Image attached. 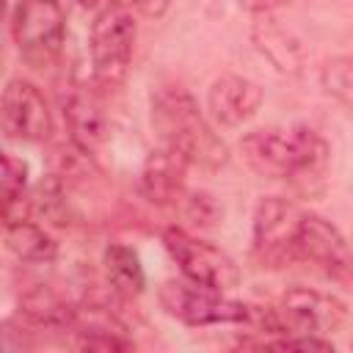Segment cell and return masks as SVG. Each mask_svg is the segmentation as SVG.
<instances>
[{
  "mask_svg": "<svg viewBox=\"0 0 353 353\" xmlns=\"http://www.w3.org/2000/svg\"><path fill=\"white\" fill-rule=\"evenodd\" d=\"M240 152L248 168L256 171L259 176L290 179L303 188H312V182L323 179L331 157L325 138L303 124L292 130L265 127L245 132L240 141Z\"/></svg>",
  "mask_w": 353,
  "mask_h": 353,
  "instance_id": "6da1fadb",
  "label": "cell"
},
{
  "mask_svg": "<svg viewBox=\"0 0 353 353\" xmlns=\"http://www.w3.org/2000/svg\"><path fill=\"white\" fill-rule=\"evenodd\" d=\"M152 124L163 141L179 152L190 165L215 171L229 163V149L212 124L204 119L199 102L179 85L160 88L152 97Z\"/></svg>",
  "mask_w": 353,
  "mask_h": 353,
  "instance_id": "7a4b0ae2",
  "label": "cell"
},
{
  "mask_svg": "<svg viewBox=\"0 0 353 353\" xmlns=\"http://www.w3.org/2000/svg\"><path fill=\"white\" fill-rule=\"evenodd\" d=\"M135 39H138V22L127 6L110 3L97 14L88 33L91 74L97 88H116L124 83L130 72Z\"/></svg>",
  "mask_w": 353,
  "mask_h": 353,
  "instance_id": "3957f363",
  "label": "cell"
},
{
  "mask_svg": "<svg viewBox=\"0 0 353 353\" xmlns=\"http://www.w3.org/2000/svg\"><path fill=\"white\" fill-rule=\"evenodd\" d=\"M157 301L163 312L185 325H251L254 306L243 301L223 298V292L193 284V281H176L168 279L157 287Z\"/></svg>",
  "mask_w": 353,
  "mask_h": 353,
  "instance_id": "277c9868",
  "label": "cell"
},
{
  "mask_svg": "<svg viewBox=\"0 0 353 353\" xmlns=\"http://www.w3.org/2000/svg\"><path fill=\"white\" fill-rule=\"evenodd\" d=\"M11 36L19 58L44 69L52 66L63 50L66 17L58 0H19L11 14Z\"/></svg>",
  "mask_w": 353,
  "mask_h": 353,
  "instance_id": "5b68a950",
  "label": "cell"
},
{
  "mask_svg": "<svg viewBox=\"0 0 353 353\" xmlns=\"http://www.w3.org/2000/svg\"><path fill=\"white\" fill-rule=\"evenodd\" d=\"M163 245L188 281L218 290V292L234 290L240 284L237 262L226 251L190 234L188 229H182V226L163 229Z\"/></svg>",
  "mask_w": 353,
  "mask_h": 353,
  "instance_id": "8992f818",
  "label": "cell"
},
{
  "mask_svg": "<svg viewBox=\"0 0 353 353\" xmlns=\"http://www.w3.org/2000/svg\"><path fill=\"white\" fill-rule=\"evenodd\" d=\"M292 256L295 262L314 265L320 273H325L339 284H353V248L347 245L345 234L323 215L314 212L301 215L292 243Z\"/></svg>",
  "mask_w": 353,
  "mask_h": 353,
  "instance_id": "52a82bcc",
  "label": "cell"
},
{
  "mask_svg": "<svg viewBox=\"0 0 353 353\" xmlns=\"http://www.w3.org/2000/svg\"><path fill=\"white\" fill-rule=\"evenodd\" d=\"M303 210L284 199V196H265L259 199L256 210H254V232H251V243H254V256L262 265H287L295 262L292 256V243H295V232L301 223Z\"/></svg>",
  "mask_w": 353,
  "mask_h": 353,
  "instance_id": "ba28073f",
  "label": "cell"
},
{
  "mask_svg": "<svg viewBox=\"0 0 353 353\" xmlns=\"http://www.w3.org/2000/svg\"><path fill=\"white\" fill-rule=\"evenodd\" d=\"M0 119H3V132L11 141L41 143L52 135V110L41 88L25 77H14L6 83Z\"/></svg>",
  "mask_w": 353,
  "mask_h": 353,
  "instance_id": "9c48e42d",
  "label": "cell"
},
{
  "mask_svg": "<svg viewBox=\"0 0 353 353\" xmlns=\"http://www.w3.org/2000/svg\"><path fill=\"white\" fill-rule=\"evenodd\" d=\"M276 312L281 334H331L347 320V309L339 298L312 287H290Z\"/></svg>",
  "mask_w": 353,
  "mask_h": 353,
  "instance_id": "30bf717a",
  "label": "cell"
},
{
  "mask_svg": "<svg viewBox=\"0 0 353 353\" xmlns=\"http://www.w3.org/2000/svg\"><path fill=\"white\" fill-rule=\"evenodd\" d=\"M61 108L72 143L83 154H94L108 138V119L99 94L88 83H72L61 97Z\"/></svg>",
  "mask_w": 353,
  "mask_h": 353,
  "instance_id": "8fae6325",
  "label": "cell"
},
{
  "mask_svg": "<svg viewBox=\"0 0 353 353\" xmlns=\"http://www.w3.org/2000/svg\"><path fill=\"white\" fill-rule=\"evenodd\" d=\"M262 99H265V94H262L259 83H254L243 74H232V72H223L207 88V110L218 127L245 124L248 119L256 116V110L262 108Z\"/></svg>",
  "mask_w": 353,
  "mask_h": 353,
  "instance_id": "7c38bea8",
  "label": "cell"
},
{
  "mask_svg": "<svg viewBox=\"0 0 353 353\" xmlns=\"http://www.w3.org/2000/svg\"><path fill=\"white\" fill-rule=\"evenodd\" d=\"M188 160L174 152L171 146H160L154 149L143 168H141V196L154 204V207H168L176 204L185 193V171H188Z\"/></svg>",
  "mask_w": 353,
  "mask_h": 353,
  "instance_id": "4fadbf2b",
  "label": "cell"
},
{
  "mask_svg": "<svg viewBox=\"0 0 353 353\" xmlns=\"http://www.w3.org/2000/svg\"><path fill=\"white\" fill-rule=\"evenodd\" d=\"M251 39L256 44V50L284 74H298L301 66H303V52H301V44L298 39L284 28L279 25L268 11H259L254 28H251Z\"/></svg>",
  "mask_w": 353,
  "mask_h": 353,
  "instance_id": "5bb4252c",
  "label": "cell"
},
{
  "mask_svg": "<svg viewBox=\"0 0 353 353\" xmlns=\"http://www.w3.org/2000/svg\"><path fill=\"white\" fill-rule=\"evenodd\" d=\"M19 312L30 325L47 328V331H72L77 320V306H72L47 284L28 290L19 301Z\"/></svg>",
  "mask_w": 353,
  "mask_h": 353,
  "instance_id": "9a60e30c",
  "label": "cell"
},
{
  "mask_svg": "<svg viewBox=\"0 0 353 353\" xmlns=\"http://www.w3.org/2000/svg\"><path fill=\"white\" fill-rule=\"evenodd\" d=\"M3 240L6 248L19 259V262H30V265H50L58 256V243L30 218L14 221V223H3Z\"/></svg>",
  "mask_w": 353,
  "mask_h": 353,
  "instance_id": "2e32d148",
  "label": "cell"
},
{
  "mask_svg": "<svg viewBox=\"0 0 353 353\" xmlns=\"http://www.w3.org/2000/svg\"><path fill=\"white\" fill-rule=\"evenodd\" d=\"M0 199H3V223L30 218L33 193H28V163L22 157H14L11 152L3 154Z\"/></svg>",
  "mask_w": 353,
  "mask_h": 353,
  "instance_id": "e0dca14e",
  "label": "cell"
},
{
  "mask_svg": "<svg viewBox=\"0 0 353 353\" xmlns=\"http://www.w3.org/2000/svg\"><path fill=\"white\" fill-rule=\"evenodd\" d=\"M102 265L108 273V281L116 292L121 295H141L146 287V273L141 265V256L135 254V248L124 245V243H108L105 254H102Z\"/></svg>",
  "mask_w": 353,
  "mask_h": 353,
  "instance_id": "ac0fdd59",
  "label": "cell"
},
{
  "mask_svg": "<svg viewBox=\"0 0 353 353\" xmlns=\"http://www.w3.org/2000/svg\"><path fill=\"white\" fill-rule=\"evenodd\" d=\"M320 80H323V88L334 99H339L345 105H353V58H334V61H328L323 66Z\"/></svg>",
  "mask_w": 353,
  "mask_h": 353,
  "instance_id": "d6986e66",
  "label": "cell"
},
{
  "mask_svg": "<svg viewBox=\"0 0 353 353\" xmlns=\"http://www.w3.org/2000/svg\"><path fill=\"white\" fill-rule=\"evenodd\" d=\"M185 212L193 223L199 226H215L221 218V210L210 193H188L185 199Z\"/></svg>",
  "mask_w": 353,
  "mask_h": 353,
  "instance_id": "ffe728a7",
  "label": "cell"
},
{
  "mask_svg": "<svg viewBox=\"0 0 353 353\" xmlns=\"http://www.w3.org/2000/svg\"><path fill=\"white\" fill-rule=\"evenodd\" d=\"M143 17H149V19H160L165 11H168V6H171V0H130Z\"/></svg>",
  "mask_w": 353,
  "mask_h": 353,
  "instance_id": "44dd1931",
  "label": "cell"
},
{
  "mask_svg": "<svg viewBox=\"0 0 353 353\" xmlns=\"http://www.w3.org/2000/svg\"><path fill=\"white\" fill-rule=\"evenodd\" d=\"M77 3H80V6H83V8H91V6H97V3H99V0H77Z\"/></svg>",
  "mask_w": 353,
  "mask_h": 353,
  "instance_id": "7402d4cb",
  "label": "cell"
}]
</instances>
